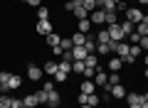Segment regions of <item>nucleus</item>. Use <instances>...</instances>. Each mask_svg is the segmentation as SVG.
<instances>
[{
    "label": "nucleus",
    "mask_w": 148,
    "mask_h": 108,
    "mask_svg": "<svg viewBox=\"0 0 148 108\" xmlns=\"http://www.w3.org/2000/svg\"><path fill=\"white\" fill-rule=\"evenodd\" d=\"M109 37H111V42H123V30H121V25L119 22H114V25H109Z\"/></svg>",
    "instance_id": "nucleus-1"
},
{
    "label": "nucleus",
    "mask_w": 148,
    "mask_h": 108,
    "mask_svg": "<svg viewBox=\"0 0 148 108\" xmlns=\"http://www.w3.org/2000/svg\"><path fill=\"white\" fill-rule=\"evenodd\" d=\"M143 15H146V12H141L138 7H128V10H126V20H128V22H133V25L143 22Z\"/></svg>",
    "instance_id": "nucleus-2"
},
{
    "label": "nucleus",
    "mask_w": 148,
    "mask_h": 108,
    "mask_svg": "<svg viewBox=\"0 0 148 108\" xmlns=\"http://www.w3.org/2000/svg\"><path fill=\"white\" fill-rule=\"evenodd\" d=\"M42 76H45V71H42L40 67L27 64V79H30V81H42Z\"/></svg>",
    "instance_id": "nucleus-3"
},
{
    "label": "nucleus",
    "mask_w": 148,
    "mask_h": 108,
    "mask_svg": "<svg viewBox=\"0 0 148 108\" xmlns=\"http://www.w3.org/2000/svg\"><path fill=\"white\" fill-rule=\"evenodd\" d=\"M89 20H91V25H106V12L101 7H96L94 12H89Z\"/></svg>",
    "instance_id": "nucleus-4"
},
{
    "label": "nucleus",
    "mask_w": 148,
    "mask_h": 108,
    "mask_svg": "<svg viewBox=\"0 0 148 108\" xmlns=\"http://www.w3.org/2000/svg\"><path fill=\"white\" fill-rule=\"evenodd\" d=\"M35 32H37V35H49V32H54L52 30V22H49V20H40L35 25Z\"/></svg>",
    "instance_id": "nucleus-5"
},
{
    "label": "nucleus",
    "mask_w": 148,
    "mask_h": 108,
    "mask_svg": "<svg viewBox=\"0 0 148 108\" xmlns=\"http://www.w3.org/2000/svg\"><path fill=\"white\" fill-rule=\"evenodd\" d=\"M69 52H72V62H84V59H86V54H89V52H86L84 47H72Z\"/></svg>",
    "instance_id": "nucleus-6"
},
{
    "label": "nucleus",
    "mask_w": 148,
    "mask_h": 108,
    "mask_svg": "<svg viewBox=\"0 0 148 108\" xmlns=\"http://www.w3.org/2000/svg\"><path fill=\"white\" fill-rule=\"evenodd\" d=\"M47 106L49 108H59V106H62V98H59L57 91H49L47 93Z\"/></svg>",
    "instance_id": "nucleus-7"
},
{
    "label": "nucleus",
    "mask_w": 148,
    "mask_h": 108,
    "mask_svg": "<svg viewBox=\"0 0 148 108\" xmlns=\"http://www.w3.org/2000/svg\"><path fill=\"white\" fill-rule=\"evenodd\" d=\"M20 86H22V76H20V74H12L10 81H8V91H17Z\"/></svg>",
    "instance_id": "nucleus-8"
},
{
    "label": "nucleus",
    "mask_w": 148,
    "mask_h": 108,
    "mask_svg": "<svg viewBox=\"0 0 148 108\" xmlns=\"http://www.w3.org/2000/svg\"><path fill=\"white\" fill-rule=\"evenodd\" d=\"M109 93H111V98H126V88H123L121 84L111 86V88H109Z\"/></svg>",
    "instance_id": "nucleus-9"
},
{
    "label": "nucleus",
    "mask_w": 148,
    "mask_h": 108,
    "mask_svg": "<svg viewBox=\"0 0 148 108\" xmlns=\"http://www.w3.org/2000/svg\"><path fill=\"white\" fill-rule=\"evenodd\" d=\"M57 69H59V62H54V59H49V62H45V67H42V71L45 74H57Z\"/></svg>",
    "instance_id": "nucleus-10"
},
{
    "label": "nucleus",
    "mask_w": 148,
    "mask_h": 108,
    "mask_svg": "<svg viewBox=\"0 0 148 108\" xmlns=\"http://www.w3.org/2000/svg\"><path fill=\"white\" fill-rule=\"evenodd\" d=\"M84 42H86V35H84V32L77 30V32L72 35V44H74V47H84Z\"/></svg>",
    "instance_id": "nucleus-11"
},
{
    "label": "nucleus",
    "mask_w": 148,
    "mask_h": 108,
    "mask_svg": "<svg viewBox=\"0 0 148 108\" xmlns=\"http://www.w3.org/2000/svg\"><path fill=\"white\" fill-rule=\"evenodd\" d=\"M94 79H84V81H82V86H79V91L82 93H94Z\"/></svg>",
    "instance_id": "nucleus-12"
},
{
    "label": "nucleus",
    "mask_w": 148,
    "mask_h": 108,
    "mask_svg": "<svg viewBox=\"0 0 148 108\" xmlns=\"http://www.w3.org/2000/svg\"><path fill=\"white\" fill-rule=\"evenodd\" d=\"M94 39H96V44H106V42H111V37H109V30H99L94 35Z\"/></svg>",
    "instance_id": "nucleus-13"
},
{
    "label": "nucleus",
    "mask_w": 148,
    "mask_h": 108,
    "mask_svg": "<svg viewBox=\"0 0 148 108\" xmlns=\"http://www.w3.org/2000/svg\"><path fill=\"white\" fill-rule=\"evenodd\" d=\"M10 76H12V74L0 71V93H8V81H10Z\"/></svg>",
    "instance_id": "nucleus-14"
},
{
    "label": "nucleus",
    "mask_w": 148,
    "mask_h": 108,
    "mask_svg": "<svg viewBox=\"0 0 148 108\" xmlns=\"http://www.w3.org/2000/svg\"><path fill=\"white\" fill-rule=\"evenodd\" d=\"M119 25H121V30H123V35H126V37H131L133 32H136V25H133V22H128V20L119 22Z\"/></svg>",
    "instance_id": "nucleus-15"
},
{
    "label": "nucleus",
    "mask_w": 148,
    "mask_h": 108,
    "mask_svg": "<svg viewBox=\"0 0 148 108\" xmlns=\"http://www.w3.org/2000/svg\"><path fill=\"white\" fill-rule=\"evenodd\" d=\"M22 101H25V108H37V106H40V101H37V93H30V96H25Z\"/></svg>",
    "instance_id": "nucleus-16"
},
{
    "label": "nucleus",
    "mask_w": 148,
    "mask_h": 108,
    "mask_svg": "<svg viewBox=\"0 0 148 108\" xmlns=\"http://www.w3.org/2000/svg\"><path fill=\"white\" fill-rule=\"evenodd\" d=\"M84 64H86V69H96L99 67V57H96V54H86Z\"/></svg>",
    "instance_id": "nucleus-17"
},
{
    "label": "nucleus",
    "mask_w": 148,
    "mask_h": 108,
    "mask_svg": "<svg viewBox=\"0 0 148 108\" xmlns=\"http://www.w3.org/2000/svg\"><path fill=\"white\" fill-rule=\"evenodd\" d=\"M121 67H123V62H121V59L116 57V54H114V57L109 59V69H111V71H119Z\"/></svg>",
    "instance_id": "nucleus-18"
},
{
    "label": "nucleus",
    "mask_w": 148,
    "mask_h": 108,
    "mask_svg": "<svg viewBox=\"0 0 148 108\" xmlns=\"http://www.w3.org/2000/svg\"><path fill=\"white\" fill-rule=\"evenodd\" d=\"M57 71H59V74H64V76H69V74H72V62H64V59H62Z\"/></svg>",
    "instance_id": "nucleus-19"
},
{
    "label": "nucleus",
    "mask_w": 148,
    "mask_h": 108,
    "mask_svg": "<svg viewBox=\"0 0 148 108\" xmlns=\"http://www.w3.org/2000/svg\"><path fill=\"white\" fill-rule=\"evenodd\" d=\"M59 42H62V37H59L57 32H49V35H47V44H49V47H57Z\"/></svg>",
    "instance_id": "nucleus-20"
},
{
    "label": "nucleus",
    "mask_w": 148,
    "mask_h": 108,
    "mask_svg": "<svg viewBox=\"0 0 148 108\" xmlns=\"http://www.w3.org/2000/svg\"><path fill=\"white\" fill-rule=\"evenodd\" d=\"M79 5H82V0H67V3H64V10H67V12H74Z\"/></svg>",
    "instance_id": "nucleus-21"
},
{
    "label": "nucleus",
    "mask_w": 148,
    "mask_h": 108,
    "mask_svg": "<svg viewBox=\"0 0 148 108\" xmlns=\"http://www.w3.org/2000/svg\"><path fill=\"white\" fill-rule=\"evenodd\" d=\"M79 32H84V35L91 32V20L89 17H86V20H79Z\"/></svg>",
    "instance_id": "nucleus-22"
},
{
    "label": "nucleus",
    "mask_w": 148,
    "mask_h": 108,
    "mask_svg": "<svg viewBox=\"0 0 148 108\" xmlns=\"http://www.w3.org/2000/svg\"><path fill=\"white\" fill-rule=\"evenodd\" d=\"M99 101H101V98L96 96V93H86V101H84V103H86V106H94V108H96V106H99Z\"/></svg>",
    "instance_id": "nucleus-23"
},
{
    "label": "nucleus",
    "mask_w": 148,
    "mask_h": 108,
    "mask_svg": "<svg viewBox=\"0 0 148 108\" xmlns=\"http://www.w3.org/2000/svg\"><path fill=\"white\" fill-rule=\"evenodd\" d=\"M74 17H77V20H86V17H89V12H86V7H77V10H74Z\"/></svg>",
    "instance_id": "nucleus-24"
},
{
    "label": "nucleus",
    "mask_w": 148,
    "mask_h": 108,
    "mask_svg": "<svg viewBox=\"0 0 148 108\" xmlns=\"http://www.w3.org/2000/svg\"><path fill=\"white\" fill-rule=\"evenodd\" d=\"M84 69H86L84 62H72V71L74 74H84Z\"/></svg>",
    "instance_id": "nucleus-25"
},
{
    "label": "nucleus",
    "mask_w": 148,
    "mask_h": 108,
    "mask_svg": "<svg viewBox=\"0 0 148 108\" xmlns=\"http://www.w3.org/2000/svg\"><path fill=\"white\" fill-rule=\"evenodd\" d=\"M101 10L104 12H116V3H114V0H106L104 5H101Z\"/></svg>",
    "instance_id": "nucleus-26"
},
{
    "label": "nucleus",
    "mask_w": 148,
    "mask_h": 108,
    "mask_svg": "<svg viewBox=\"0 0 148 108\" xmlns=\"http://www.w3.org/2000/svg\"><path fill=\"white\" fill-rule=\"evenodd\" d=\"M82 7H86V12L96 10V0H82Z\"/></svg>",
    "instance_id": "nucleus-27"
},
{
    "label": "nucleus",
    "mask_w": 148,
    "mask_h": 108,
    "mask_svg": "<svg viewBox=\"0 0 148 108\" xmlns=\"http://www.w3.org/2000/svg\"><path fill=\"white\" fill-rule=\"evenodd\" d=\"M37 17H40V20H49V10L45 5H40L37 7Z\"/></svg>",
    "instance_id": "nucleus-28"
},
{
    "label": "nucleus",
    "mask_w": 148,
    "mask_h": 108,
    "mask_svg": "<svg viewBox=\"0 0 148 108\" xmlns=\"http://www.w3.org/2000/svg\"><path fill=\"white\" fill-rule=\"evenodd\" d=\"M59 47H62L64 52H69V49L74 47V44H72V37H62V42H59Z\"/></svg>",
    "instance_id": "nucleus-29"
},
{
    "label": "nucleus",
    "mask_w": 148,
    "mask_h": 108,
    "mask_svg": "<svg viewBox=\"0 0 148 108\" xmlns=\"http://www.w3.org/2000/svg\"><path fill=\"white\" fill-rule=\"evenodd\" d=\"M10 101L12 98L8 96V93H0V108H10Z\"/></svg>",
    "instance_id": "nucleus-30"
},
{
    "label": "nucleus",
    "mask_w": 148,
    "mask_h": 108,
    "mask_svg": "<svg viewBox=\"0 0 148 108\" xmlns=\"http://www.w3.org/2000/svg\"><path fill=\"white\" fill-rule=\"evenodd\" d=\"M128 7H131V5H128V0H119V3H116V12H126Z\"/></svg>",
    "instance_id": "nucleus-31"
},
{
    "label": "nucleus",
    "mask_w": 148,
    "mask_h": 108,
    "mask_svg": "<svg viewBox=\"0 0 148 108\" xmlns=\"http://www.w3.org/2000/svg\"><path fill=\"white\" fill-rule=\"evenodd\" d=\"M136 35H148V25H143V22H138V25H136Z\"/></svg>",
    "instance_id": "nucleus-32"
},
{
    "label": "nucleus",
    "mask_w": 148,
    "mask_h": 108,
    "mask_svg": "<svg viewBox=\"0 0 148 108\" xmlns=\"http://www.w3.org/2000/svg\"><path fill=\"white\" fill-rule=\"evenodd\" d=\"M141 52H143V49H141V47H138V44H131V49H128V54H131V57L136 59L138 54H141Z\"/></svg>",
    "instance_id": "nucleus-33"
},
{
    "label": "nucleus",
    "mask_w": 148,
    "mask_h": 108,
    "mask_svg": "<svg viewBox=\"0 0 148 108\" xmlns=\"http://www.w3.org/2000/svg\"><path fill=\"white\" fill-rule=\"evenodd\" d=\"M10 108H25V101H22V98H12V101H10Z\"/></svg>",
    "instance_id": "nucleus-34"
},
{
    "label": "nucleus",
    "mask_w": 148,
    "mask_h": 108,
    "mask_svg": "<svg viewBox=\"0 0 148 108\" xmlns=\"http://www.w3.org/2000/svg\"><path fill=\"white\" fill-rule=\"evenodd\" d=\"M138 47H141L143 52H148V35H143L141 39H138Z\"/></svg>",
    "instance_id": "nucleus-35"
},
{
    "label": "nucleus",
    "mask_w": 148,
    "mask_h": 108,
    "mask_svg": "<svg viewBox=\"0 0 148 108\" xmlns=\"http://www.w3.org/2000/svg\"><path fill=\"white\" fill-rule=\"evenodd\" d=\"M37 101H40V106L47 103V91H37Z\"/></svg>",
    "instance_id": "nucleus-36"
},
{
    "label": "nucleus",
    "mask_w": 148,
    "mask_h": 108,
    "mask_svg": "<svg viewBox=\"0 0 148 108\" xmlns=\"http://www.w3.org/2000/svg\"><path fill=\"white\" fill-rule=\"evenodd\" d=\"M42 91H47V93L54 91V84H52V81H45V84H42Z\"/></svg>",
    "instance_id": "nucleus-37"
},
{
    "label": "nucleus",
    "mask_w": 148,
    "mask_h": 108,
    "mask_svg": "<svg viewBox=\"0 0 148 108\" xmlns=\"http://www.w3.org/2000/svg\"><path fill=\"white\" fill-rule=\"evenodd\" d=\"M52 52H54V57H62V54H64V49H62L59 44H57V47H52Z\"/></svg>",
    "instance_id": "nucleus-38"
},
{
    "label": "nucleus",
    "mask_w": 148,
    "mask_h": 108,
    "mask_svg": "<svg viewBox=\"0 0 148 108\" xmlns=\"http://www.w3.org/2000/svg\"><path fill=\"white\" fill-rule=\"evenodd\" d=\"M25 3H27V5H32V7H40V5H42V0H25Z\"/></svg>",
    "instance_id": "nucleus-39"
},
{
    "label": "nucleus",
    "mask_w": 148,
    "mask_h": 108,
    "mask_svg": "<svg viewBox=\"0 0 148 108\" xmlns=\"http://www.w3.org/2000/svg\"><path fill=\"white\" fill-rule=\"evenodd\" d=\"M143 64H146V69H148V54H143Z\"/></svg>",
    "instance_id": "nucleus-40"
},
{
    "label": "nucleus",
    "mask_w": 148,
    "mask_h": 108,
    "mask_svg": "<svg viewBox=\"0 0 148 108\" xmlns=\"http://www.w3.org/2000/svg\"><path fill=\"white\" fill-rule=\"evenodd\" d=\"M136 3L138 5H148V0H136Z\"/></svg>",
    "instance_id": "nucleus-41"
},
{
    "label": "nucleus",
    "mask_w": 148,
    "mask_h": 108,
    "mask_svg": "<svg viewBox=\"0 0 148 108\" xmlns=\"http://www.w3.org/2000/svg\"><path fill=\"white\" fill-rule=\"evenodd\" d=\"M104 3H106V0H96V7H101V5H104Z\"/></svg>",
    "instance_id": "nucleus-42"
},
{
    "label": "nucleus",
    "mask_w": 148,
    "mask_h": 108,
    "mask_svg": "<svg viewBox=\"0 0 148 108\" xmlns=\"http://www.w3.org/2000/svg\"><path fill=\"white\" fill-rule=\"evenodd\" d=\"M143 25H148V15H143Z\"/></svg>",
    "instance_id": "nucleus-43"
},
{
    "label": "nucleus",
    "mask_w": 148,
    "mask_h": 108,
    "mask_svg": "<svg viewBox=\"0 0 148 108\" xmlns=\"http://www.w3.org/2000/svg\"><path fill=\"white\" fill-rule=\"evenodd\" d=\"M141 108H148V101H143V103H141Z\"/></svg>",
    "instance_id": "nucleus-44"
},
{
    "label": "nucleus",
    "mask_w": 148,
    "mask_h": 108,
    "mask_svg": "<svg viewBox=\"0 0 148 108\" xmlns=\"http://www.w3.org/2000/svg\"><path fill=\"white\" fill-rule=\"evenodd\" d=\"M79 108H94V106H86V103H84V106H79Z\"/></svg>",
    "instance_id": "nucleus-45"
},
{
    "label": "nucleus",
    "mask_w": 148,
    "mask_h": 108,
    "mask_svg": "<svg viewBox=\"0 0 148 108\" xmlns=\"http://www.w3.org/2000/svg\"><path fill=\"white\" fill-rule=\"evenodd\" d=\"M128 108H141V106H128Z\"/></svg>",
    "instance_id": "nucleus-46"
},
{
    "label": "nucleus",
    "mask_w": 148,
    "mask_h": 108,
    "mask_svg": "<svg viewBox=\"0 0 148 108\" xmlns=\"http://www.w3.org/2000/svg\"><path fill=\"white\" fill-rule=\"evenodd\" d=\"M143 74H146V79H148V69H146V71H143Z\"/></svg>",
    "instance_id": "nucleus-47"
},
{
    "label": "nucleus",
    "mask_w": 148,
    "mask_h": 108,
    "mask_svg": "<svg viewBox=\"0 0 148 108\" xmlns=\"http://www.w3.org/2000/svg\"><path fill=\"white\" fill-rule=\"evenodd\" d=\"M128 3H136V0H128Z\"/></svg>",
    "instance_id": "nucleus-48"
},
{
    "label": "nucleus",
    "mask_w": 148,
    "mask_h": 108,
    "mask_svg": "<svg viewBox=\"0 0 148 108\" xmlns=\"http://www.w3.org/2000/svg\"><path fill=\"white\" fill-rule=\"evenodd\" d=\"M59 108H64V106H59Z\"/></svg>",
    "instance_id": "nucleus-49"
},
{
    "label": "nucleus",
    "mask_w": 148,
    "mask_h": 108,
    "mask_svg": "<svg viewBox=\"0 0 148 108\" xmlns=\"http://www.w3.org/2000/svg\"><path fill=\"white\" fill-rule=\"evenodd\" d=\"M146 96H148V91H146Z\"/></svg>",
    "instance_id": "nucleus-50"
}]
</instances>
